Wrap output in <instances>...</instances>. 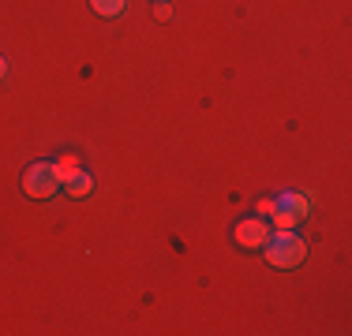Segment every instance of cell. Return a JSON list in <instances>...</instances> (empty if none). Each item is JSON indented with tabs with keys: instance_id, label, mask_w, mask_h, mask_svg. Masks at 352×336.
I'll return each mask as SVG.
<instances>
[{
	"instance_id": "1",
	"label": "cell",
	"mask_w": 352,
	"mask_h": 336,
	"mask_svg": "<svg viewBox=\"0 0 352 336\" xmlns=\"http://www.w3.org/2000/svg\"><path fill=\"white\" fill-rule=\"evenodd\" d=\"M266 258H270L274 269H300V262L307 258V243L300 239L296 232H278L270 235V243H266Z\"/></svg>"
},
{
	"instance_id": "2",
	"label": "cell",
	"mask_w": 352,
	"mask_h": 336,
	"mask_svg": "<svg viewBox=\"0 0 352 336\" xmlns=\"http://www.w3.org/2000/svg\"><path fill=\"white\" fill-rule=\"evenodd\" d=\"M60 183H64V172H60V165H53V161L30 165L27 176H23V191H27L30 198H53L56 191H60Z\"/></svg>"
},
{
	"instance_id": "3",
	"label": "cell",
	"mask_w": 352,
	"mask_h": 336,
	"mask_svg": "<svg viewBox=\"0 0 352 336\" xmlns=\"http://www.w3.org/2000/svg\"><path fill=\"white\" fill-rule=\"evenodd\" d=\"M232 235H236V243H240V247L258 250V247H266V239H270V228H266L263 221H240Z\"/></svg>"
},
{
	"instance_id": "4",
	"label": "cell",
	"mask_w": 352,
	"mask_h": 336,
	"mask_svg": "<svg viewBox=\"0 0 352 336\" xmlns=\"http://www.w3.org/2000/svg\"><path fill=\"white\" fill-rule=\"evenodd\" d=\"M307 202H311V195H281V198H274V209H285V213H292V217H304Z\"/></svg>"
},
{
	"instance_id": "5",
	"label": "cell",
	"mask_w": 352,
	"mask_h": 336,
	"mask_svg": "<svg viewBox=\"0 0 352 336\" xmlns=\"http://www.w3.org/2000/svg\"><path fill=\"white\" fill-rule=\"evenodd\" d=\"M64 187H68V195L82 198V195H90V187H94V180H90L87 172H68V176H64Z\"/></svg>"
},
{
	"instance_id": "6",
	"label": "cell",
	"mask_w": 352,
	"mask_h": 336,
	"mask_svg": "<svg viewBox=\"0 0 352 336\" xmlns=\"http://www.w3.org/2000/svg\"><path fill=\"white\" fill-rule=\"evenodd\" d=\"M90 8H94L98 15H109V19H113V15H120L124 8H128V0H90Z\"/></svg>"
},
{
	"instance_id": "7",
	"label": "cell",
	"mask_w": 352,
	"mask_h": 336,
	"mask_svg": "<svg viewBox=\"0 0 352 336\" xmlns=\"http://www.w3.org/2000/svg\"><path fill=\"white\" fill-rule=\"evenodd\" d=\"M4 75H8V60L0 56V79H4Z\"/></svg>"
}]
</instances>
